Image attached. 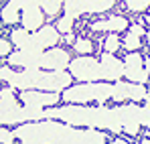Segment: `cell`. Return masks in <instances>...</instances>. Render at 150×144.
<instances>
[{"mask_svg":"<svg viewBox=\"0 0 150 144\" xmlns=\"http://www.w3.org/2000/svg\"><path fill=\"white\" fill-rule=\"evenodd\" d=\"M45 118H57L73 126H87L98 130L126 132L130 136L138 134L142 126H150L148 106H118V108H83V106H65V108H49L45 110Z\"/></svg>","mask_w":150,"mask_h":144,"instance_id":"6da1fadb","label":"cell"},{"mask_svg":"<svg viewBox=\"0 0 150 144\" xmlns=\"http://www.w3.org/2000/svg\"><path fill=\"white\" fill-rule=\"evenodd\" d=\"M14 136L26 144H100L105 142L108 136L98 132V128H75L73 124H59L51 120H33L26 124H18Z\"/></svg>","mask_w":150,"mask_h":144,"instance_id":"7a4b0ae2","label":"cell"},{"mask_svg":"<svg viewBox=\"0 0 150 144\" xmlns=\"http://www.w3.org/2000/svg\"><path fill=\"white\" fill-rule=\"evenodd\" d=\"M0 79L10 83L16 89H43V92H61L71 83V75L63 69L41 71L37 67H26L25 71H14L8 67H0Z\"/></svg>","mask_w":150,"mask_h":144,"instance_id":"3957f363","label":"cell"},{"mask_svg":"<svg viewBox=\"0 0 150 144\" xmlns=\"http://www.w3.org/2000/svg\"><path fill=\"white\" fill-rule=\"evenodd\" d=\"M33 120H45V110L37 106H26L21 108L16 96L10 87L0 89V124H23V122H33Z\"/></svg>","mask_w":150,"mask_h":144,"instance_id":"277c9868","label":"cell"},{"mask_svg":"<svg viewBox=\"0 0 150 144\" xmlns=\"http://www.w3.org/2000/svg\"><path fill=\"white\" fill-rule=\"evenodd\" d=\"M112 83H79L73 87H65L63 99L67 104H87V101H100L112 99Z\"/></svg>","mask_w":150,"mask_h":144,"instance_id":"5b68a950","label":"cell"},{"mask_svg":"<svg viewBox=\"0 0 150 144\" xmlns=\"http://www.w3.org/2000/svg\"><path fill=\"white\" fill-rule=\"evenodd\" d=\"M69 71L71 77L79 81H100L101 79V65L100 61H96L93 57H77L69 63Z\"/></svg>","mask_w":150,"mask_h":144,"instance_id":"8992f818","label":"cell"},{"mask_svg":"<svg viewBox=\"0 0 150 144\" xmlns=\"http://www.w3.org/2000/svg\"><path fill=\"white\" fill-rule=\"evenodd\" d=\"M112 99L116 101H122V99H148V92L144 87V83H136V81H130V83H122L118 79V83H114L112 87Z\"/></svg>","mask_w":150,"mask_h":144,"instance_id":"52a82bcc","label":"cell"},{"mask_svg":"<svg viewBox=\"0 0 150 144\" xmlns=\"http://www.w3.org/2000/svg\"><path fill=\"white\" fill-rule=\"evenodd\" d=\"M57 41H59V28H55V26H41L35 35L28 33V39L25 41L23 47L43 51V49H47V47H53Z\"/></svg>","mask_w":150,"mask_h":144,"instance_id":"ba28073f","label":"cell"},{"mask_svg":"<svg viewBox=\"0 0 150 144\" xmlns=\"http://www.w3.org/2000/svg\"><path fill=\"white\" fill-rule=\"evenodd\" d=\"M124 75L130 81H136V83H146L148 81V71L144 67V61L138 53L130 51L128 57L124 59Z\"/></svg>","mask_w":150,"mask_h":144,"instance_id":"9c48e42d","label":"cell"},{"mask_svg":"<svg viewBox=\"0 0 150 144\" xmlns=\"http://www.w3.org/2000/svg\"><path fill=\"white\" fill-rule=\"evenodd\" d=\"M23 104L26 106H37V108H47V106H55L59 101L57 92H43V89H23L21 97Z\"/></svg>","mask_w":150,"mask_h":144,"instance_id":"30bf717a","label":"cell"},{"mask_svg":"<svg viewBox=\"0 0 150 144\" xmlns=\"http://www.w3.org/2000/svg\"><path fill=\"white\" fill-rule=\"evenodd\" d=\"M100 65H101V79H105V81H118L124 75V61H120L118 57H114L108 51L101 55Z\"/></svg>","mask_w":150,"mask_h":144,"instance_id":"8fae6325","label":"cell"},{"mask_svg":"<svg viewBox=\"0 0 150 144\" xmlns=\"http://www.w3.org/2000/svg\"><path fill=\"white\" fill-rule=\"evenodd\" d=\"M69 65V53L63 49H53V51H41L37 67H47V69H63Z\"/></svg>","mask_w":150,"mask_h":144,"instance_id":"7c38bea8","label":"cell"},{"mask_svg":"<svg viewBox=\"0 0 150 144\" xmlns=\"http://www.w3.org/2000/svg\"><path fill=\"white\" fill-rule=\"evenodd\" d=\"M39 55H41L39 49L18 47V51H14V53L8 55V63L14 65V67H37V63H39ZM37 69H39V67H37Z\"/></svg>","mask_w":150,"mask_h":144,"instance_id":"4fadbf2b","label":"cell"},{"mask_svg":"<svg viewBox=\"0 0 150 144\" xmlns=\"http://www.w3.org/2000/svg\"><path fill=\"white\" fill-rule=\"evenodd\" d=\"M21 21H23V26H25L26 31H37V28H41V26H43V21H45L43 8H41V6H37V4L23 8Z\"/></svg>","mask_w":150,"mask_h":144,"instance_id":"5bb4252c","label":"cell"},{"mask_svg":"<svg viewBox=\"0 0 150 144\" xmlns=\"http://www.w3.org/2000/svg\"><path fill=\"white\" fill-rule=\"evenodd\" d=\"M128 26V21L124 16H110L105 21L93 23V31H108V33H120Z\"/></svg>","mask_w":150,"mask_h":144,"instance_id":"9a60e30c","label":"cell"},{"mask_svg":"<svg viewBox=\"0 0 150 144\" xmlns=\"http://www.w3.org/2000/svg\"><path fill=\"white\" fill-rule=\"evenodd\" d=\"M114 6V0H83V12H105Z\"/></svg>","mask_w":150,"mask_h":144,"instance_id":"2e32d148","label":"cell"},{"mask_svg":"<svg viewBox=\"0 0 150 144\" xmlns=\"http://www.w3.org/2000/svg\"><path fill=\"white\" fill-rule=\"evenodd\" d=\"M21 8L16 6V4H12V2H8L4 8H2V21L4 24H14L16 21H21V12H18Z\"/></svg>","mask_w":150,"mask_h":144,"instance_id":"e0dca14e","label":"cell"},{"mask_svg":"<svg viewBox=\"0 0 150 144\" xmlns=\"http://www.w3.org/2000/svg\"><path fill=\"white\" fill-rule=\"evenodd\" d=\"M63 8L67 16L77 18L79 14H83V0H63Z\"/></svg>","mask_w":150,"mask_h":144,"instance_id":"ac0fdd59","label":"cell"},{"mask_svg":"<svg viewBox=\"0 0 150 144\" xmlns=\"http://www.w3.org/2000/svg\"><path fill=\"white\" fill-rule=\"evenodd\" d=\"M37 4L43 8V12L55 16V14H59L61 6H63V0H37Z\"/></svg>","mask_w":150,"mask_h":144,"instance_id":"d6986e66","label":"cell"},{"mask_svg":"<svg viewBox=\"0 0 150 144\" xmlns=\"http://www.w3.org/2000/svg\"><path fill=\"white\" fill-rule=\"evenodd\" d=\"M10 37H12V43H14L16 47H23V45H25V41L28 39V31H26L25 26H23V28H16V31H12V35H10Z\"/></svg>","mask_w":150,"mask_h":144,"instance_id":"ffe728a7","label":"cell"},{"mask_svg":"<svg viewBox=\"0 0 150 144\" xmlns=\"http://www.w3.org/2000/svg\"><path fill=\"white\" fill-rule=\"evenodd\" d=\"M126 6L132 12H140V10H146L150 6V0H126Z\"/></svg>","mask_w":150,"mask_h":144,"instance_id":"44dd1931","label":"cell"},{"mask_svg":"<svg viewBox=\"0 0 150 144\" xmlns=\"http://www.w3.org/2000/svg\"><path fill=\"white\" fill-rule=\"evenodd\" d=\"M118 47H120V39H118V35H116V33L108 35V37H105V43H103V49H105L108 53H114V51H118Z\"/></svg>","mask_w":150,"mask_h":144,"instance_id":"7402d4cb","label":"cell"},{"mask_svg":"<svg viewBox=\"0 0 150 144\" xmlns=\"http://www.w3.org/2000/svg\"><path fill=\"white\" fill-rule=\"evenodd\" d=\"M124 45L128 51H136V49L140 47V35H136V33H128L126 35V41H124Z\"/></svg>","mask_w":150,"mask_h":144,"instance_id":"603a6c76","label":"cell"},{"mask_svg":"<svg viewBox=\"0 0 150 144\" xmlns=\"http://www.w3.org/2000/svg\"><path fill=\"white\" fill-rule=\"evenodd\" d=\"M75 51L81 53V55H87V53L93 51V45H91V41H87V39H79V41H75Z\"/></svg>","mask_w":150,"mask_h":144,"instance_id":"cb8c5ba5","label":"cell"},{"mask_svg":"<svg viewBox=\"0 0 150 144\" xmlns=\"http://www.w3.org/2000/svg\"><path fill=\"white\" fill-rule=\"evenodd\" d=\"M73 21H75V18H71V16H67V14H65V16L59 21V24H57L59 33H63V35L71 33V28H73Z\"/></svg>","mask_w":150,"mask_h":144,"instance_id":"d4e9b609","label":"cell"},{"mask_svg":"<svg viewBox=\"0 0 150 144\" xmlns=\"http://www.w3.org/2000/svg\"><path fill=\"white\" fill-rule=\"evenodd\" d=\"M16 136H14V132H10V130H6V128H0V142H6L10 144L14 140Z\"/></svg>","mask_w":150,"mask_h":144,"instance_id":"484cf974","label":"cell"},{"mask_svg":"<svg viewBox=\"0 0 150 144\" xmlns=\"http://www.w3.org/2000/svg\"><path fill=\"white\" fill-rule=\"evenodd\" d=\"M8 51H10V43H8V41H4V39H0V57H2V55H6Z\"/></svg>","mask_w":150,"mask_h":144,"instance_id":"4316f807","label":"cell"},{"mask_svg":"<svg viewBox=\"0 0 150 144\" xmlns=\"http://www.w3.org/2000/svg\"><path fill=\"white\" fill-rule=\"evenodd\" d=\"M130 31H132V33H136V35H144V28H142L140 24H132V26H130Z\"/></svg>","mask_w":150,"mask_h":144,"instance_id":"83f0119b","label":"cell"},{"mask_svg":"<svg viewBox=\"0 0 150 144\" xmlns=\"http://www.w3.org/2000/svg\"><path fill=\"white\" fill-rule=\"evenodd\" d=\"M65 41H67V43H71V41H73V35H71V33H67V35H65Z\"/></svg>","mask_w":150,"mask_h":144,"instance_id":"f1b7e54d","label":"cell"},{"mask_svg":"<svg viewBox=\"0 0 150 144\" xmlns=\"http://www.w3.org/2000/svg\"><path fill=\"white\" fill-rule=\"evenodd\" d=\"M144 67H146V71H148V75H150V57L146 59V63H144Z\"/></svg>","mask_w":150,"mask_h":144,"instance_id":"f546056e","label":"cell"},{"mask_svg":"<svg viewBox=\"0 0 150 144\" xmlns=\"http://www.w3.org/2000/svg\"><path fill=\"white\" fill-rule=\"evenodd\" d=\"M146 35H148V45H150V31H148V33H146Z\"/></svg>","mask_w":150,"mask_h":144,"instance_id":"4dcf8cb0","label":"cell"}]
</instances>
